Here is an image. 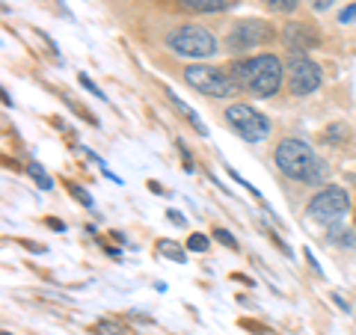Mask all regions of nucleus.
<instances>
[{
	"instance_id": "6ab92c4d",
	"label": "nucleus",
	"mask_w": 356,
	"mask_h": 335,
	"mask_svg": "<svg viewBox=\"0 0 356 335\" xmlns=\"http://www.w3.org/2000/svg\"><path fill=\"white\" fill-rule=\"evenodd\" d=\"M306 3H309L312 9H315V13H327V9H330L332 3H336V0H306Z\"/></svg>"
},
{
	"instance_id": "5701e85b",
	"label": "nucleus",
	"mask_w": 356,
	"mask_h": 335,
	"mask_svg": "<svg viewBox=\"0 0 356 335\" xmlns=\"http://www.w3.org/2000/svg\"><path fill=\"white\" fill-rule=\"evenodd\" d=\"M3 335H13V332H3Z\"/></svg>"
},
{
	"instance_id": "f03ea898",
	"label": "nucleus",
	"mask_w": 356,
	"mask_h": 335,
	"mask_svg": "<svg viewBox=\"0 0 356 335\" xmlns=\"http://www.w3.org/2000/svg\"><path fill=\"white\" fill-rule=\"evenodd\" d=\"M273 161H276V166H280V172L285 178H294V181L321 184L327 178V163L318 158L315 149H312L306 140L285 137L280 146H276Z\"/></svg>"
},
{
	"instance_id": "aec40b11",
	"label": "nucleus",
	"mask_w": 356,
	"mask_h": 335,
	"mask_svg": "<svg viewBox=\"0 0 356 335\" xmlns=\"http://www.w3.org/2000/svg\"><path fill=\"white\" fill-rule=\"evenodd\" d=\"M69 190H72V193H74V199H77V202H83L86 208H92V199H89V196L83 193V190H81V187H74V184H69Z\"/></svg>"
},
{
	"instance_id": "0eeeda50",
	"label": "nucleus",
	"mask_w": 356,
	"mask_h": 335,
	"mask_svg": "<svg viewBox=\"0 0 356 335\" xmlns=\"http://www.w3.org/2000/svg\"><path fill=\"white\" fill-rule=\"evenodd\" d=\"M273 39V27L267 21H259V18H250V21H238L232 33L226 36V48L232 54H247V51H255L267 44Z\"/></svg>"
},
{
	"instance_id": "ddd939ff",
	"label": "nucleus",
	"mask_w": 356,
	"mask_h": 335,
	"mask_svg": "<svg viewBox=\"0 0 356 335\" xmlns=\"http://www.w3.org/2000/svg\"><path fill=\"white\" fill-rule=\"evenodd\" d=\"M267 9H273V13H282V15H291L294 9L300 6V0H261Z\"/></svg>"
},
{
	"instance_id": "4be33fe9",
	"label": "nucleus",
	"mask_w": 356,
	"mask_h": 335,
	"mask_svg": "<svg viewBox=\"0 0 356 335\" xmlns=\"http://www.w3.org/2000/svg\"><path fill=\"white\" fill-rule=\"evenodd\" d=\"M306 259H309V264H312V267H315V273H321V264L315 261V255H312L309 250H306ZM321 276H324V273H321Z\"/></svg>"
},
{
	"instance_id": "7ed1b4c3",
	"label": "nucleus",
	"mask_w": 356,
	"mask_h": 335,
	"mask_svg": "<svg viewBox=\"0 0 356 335\" xmlns=\"http://www.w3.org/2000/svg\"><path fill=\"white\" fill-rule=\"evenodd\" d=\"M348 211H350L348 190H341L336 184L318 190V193L309 199V205H306L309 220L315 222V226H321V229H339L344 222V217H348Z\"/></svg>"
},
{
	"instance_id": "9b49d317",
	"label": "nucleus",
	"mask_w": 356,
	"mask_h": 335,
	"mask_svg": "<svg viewBox=\"0 0 356 335\" xmlns=\"http://www.w3.org/2000/svg\"><path fill=\"white\" fill-rule=\"evenodd\" d=\"M166 98H170V101H172V107L178 110V113H184V116H187V122H191V125H193V128H196V131H199V133H202V137H205V133H208V128L202 125V119H199V116L193 113V110L187 107V104L181 101V98H178V95L172 92V89H166Z\"/></svg>"
},
{
	"instance_id": "423d86ee",
	"label": "nucleus",
	"mask_w": 356,
	"mask_h": 335,
	"mask_svg": "<svg viewBox=\"0 0 356 335\" xmlns=\"http://www.w3.org/2000/svg\"><path fill=\"white\" fill-rule=\"evenodd\" d=\"M226 122L243 142H261L267 133H270V122H267V116L259 113V110L250 107V104H232L226 110Z\"/></svg>"
},
{
	"instance_id": "9d476101",
	"label": "nucleus",
	"mask_w": 356,
	"mask_h": 335,
	"mask_svg": "<svg viewBox=\"0 0 356 335\" xmlns=\"http://www.w3.org/2000/svg\"><path fill=\"white\" fill-rule=\"evenodd\" d=\"M187 9H193V13H202V15H217V13H226L238 3V0H181Z\"/></svg>"
},
{
	"instance_id": "dca6fc26",
	"label": "nucleus",
	"mask_w": 356,
	"mask_h": 335,
	"mask_svg": "<svg viewBox=\"0 0 356 335\" xmlns=\"http://www.w3.org/2000/svg\"><path fill=\"white\" fill-rule=\"evenodd\" d=\"M214 238H217L220 243H226V247H229V250H238V240H235V238H232V234H229L226 229H214Z\"/></svg>"
},
{
	"instance_id": "412c9836",
	"label": "nucleus",
	"mask_w": 356,
	"mask_h": 335,
	"mask_svg": "<svg viewBox=\"0 0 356 335\" xmlns=\"http://www.w3.org/2000/svg\"><path fill=\"white\" fill-rule=\"evenodd\" d=\"M166 217H170V222H172V226H184V214H178V211H166Z\"/></svg>"
},
{
	"instance_id": "f257e3e1",
	"label": "nucleus",
	"mask_w": 356,
	"mask_h": 335,
	"mask_svg": "<svg viewBox=\"0 0 356 335\" xmlns=\"http://www.w3.org/2000/svg\"><path fill=\"white\" fill-rule=\"evenodd\" d=\"M229 74H232V81H235V86H241L243 92L259 95V98L276 95L282 89V81H285L282 60L273 57V54H259V57L235 60Z\"/></svg>"
},
{
	"instance_id": "39448f33",
	"label": "nucleus",
	"mask_w": 356,
	"mask_h": 335,
	"mask_svg": "<svg viewBox=\"0 0 356 335\" xmlns=\"http://www.w3.org/2000/svg\"><path fill=\"white\" fill-rule=\"evenodd\" d=\"M184 81L191 83L196 92L211 95V98H229L235 92V81H232L229 72H220L214 65H202V63H193L184 69Z\"/></svg>"
},
{
	"instance_id": "f3484780",
	"label": "nucleus",
	"mask_w": 356,
	"mask_h": 335,
	"mask_svg": "<svg viewBox=\"0 0 356 335\" xmlns=\"http://www.w3.org/2000/svg\"><path fill=\"white\" fill-rule=\"evenodd\" d=\"M339 21H341V24H353V21H356V0H353L350 6H344V9H341V13H339Z\"/></svg>"
},
{
	"instance_id": "1a4fd4ad",
	"label": "nucleus",
	"mask_w": 356,
	"mask_h": 335,
	"mask_svg": "<svg viewBox=\"0 0 356 335\" xmlns=\"http://www.w3.org/2000/svg\"><path fill=\"white\" fill-rule=\"evenodd\" d=\"M282 44L294 57H303L306 51H312L318 44V33L312 30V24H300V21H291V24L282 27Z\"/></svg>"
},
{
	"instance_id": "2eb2a0df",
	"label": "nucleus",
	"mask_w": 356,
	"mask_h": 335,
	"mask_svg": "<svg viewBox=\"0 0 356 335\" xmlns=\"http://www.w3.org/2000/svg\"><path fill=\"white\" fill-rule=\"evenodd\" d=\"M30 175H33V181H36L42 190H51V187H54V181H51L48 175H44V170H42L39 163H30Z\"/></svg>"
},
{
	"instance_id": "f8f14e48",
	"label": "nucleus",
	"mask_w": 356,
	"mask_h": 335,
	"mask_svg": "<svg viewBox=\"0 0 356 335\" xmlns=\"http://www.w3.org/2000/svg\"><path fill=\"white\" fill-rule=\"evenodd\" d=\"M158 252L163 255V259H170V261H175V264H184L187 261V250L184 247H178V243H172V240H158Z\"/></svg>"
},
{
	"instance_id": "20e7f679",
	"label": "nucleus",
	"mask_w": 356,
	"mask_h": 335,
	"mask_svg": "<svg viewBox=\"0 0 356 335\" xmlns=\"http://www.w3.org/2000/svg\"><path fill=\"white\" fill-rule=\"evenodd\" d=\"M166 48L178 57H187V60H208L217 54V39L208 27H199V24H181L170 30L166 36Z\"/></svg>"
},
{
	"instance_id": "a211bd4d",
	"label": "nucleus",
	"mask_w": 356,
	"mask_h": 335,
	"mask_svg": "<svg viewBox=\"0 0 356 335\" xmlns=\"http://www.w3.org/2000/svg\"><path fill=\"white\" fill-rule=\"evenodd\" d=\"M77 83H81V86L86 89V92H92L95 98H104V92H102V89H98V86H95L92 81H89V77H86V74H81V77H77Z\"/></svg>"
},
{
	"instance_id": "4468645a",
	"label": "nucleus",
	"mask_w": 356,
	"mask_h": 335,
	"mask_svg": "<svg viewBox=\"0 0 356 335\" xmlns=\"http://www.w3.org/2000/svg\"><path fill=\"white\" fill-rule=\"evenodd\" d=\"M211 247V240L205 238L202 231H196V234H191V238H187V250L191 252H205Z\"/></svg>"
},
{
	"instance_id": "6e6552de",
	"label": "nucleus",
	"mask_w": 356,
	"mask_h": 335,
	"mask_svg": "<svg viewBox=\"0 0 356 335\" xmlns=\"http://www.w3.org/2000/svg\"><path fill=\"white\" fill-rule=\"evenodd\" d=\"M288 89H291V95L303 98V95H312L321 89V81H324V72H321L318 63H312L309 57H291L288 63Z\"/></svg>"
}]
</instances>
